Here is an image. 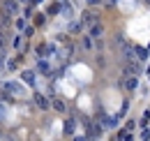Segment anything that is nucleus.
<instances>
[{"label": "nucleus", "instance_id": "1a4fd4ad", "mask_svg": "<svg viewBox=\"0 0 150 141\" xmlns=\"http://www.w3.org/2000/svg\"><path fill=\"white\" fill-rule=\"evenodd\" d=\"M88 2H99V0H88Z\"/></svg>", "mask_w": 150, "mask_h": 141}, {"label": "nucleus", "instance_id": "f257e3e1", "mask_svg": "<svg viewBox=\"0 0 150 141\" xmlns=\"http://www.w3.org/2000/svg\"><path fill=\"white\" fill-rule=\"evenodd\" d=\"M5 9L12 12V14H16V2L14 0H5Z\"/></svg>", "mask_w": 150, "mask_h": 141}, {"label": "nucleus", "instance_id": "39448f33", "mask_svg": "<svg viewBox=\"0 0 150 141\" xmlns=\"http://www.w3.org/2000/svg\"><path fill=\"white\" fill-rule=\"evenodd\" d=\"M37 104L42 106V109H49V102H46V100H44L42 95H37Z\"/></svg>", "mask_w": 150, "mask_h": 141}, {"label": "nucleus", "instance_id": "0eeeda50", "mask_svg": "<svg viewBox=\"0 0 150 141\" xmlns=\"http://www.w3.org/2000/svg\"><path fill=\"white\" fill-rule=\"evenodd\" d=\"M83 21H88V23H93V21H95L93 12H86V16H83Z\"/></svg>", "mask_w": 150, "mask_h": 141}, {"label": "nucleus", "instance_id": "20e7f679", "mask_svg": "<svg viewBox=\"0 0 150 141\" xmlns=\"http://www.w3.org/2000/svg\"><path fill=\"white\" fill-rule=\"evenodd\" d=\"M90 35H93V37H99V35H102V26H97V23H95V26H93V33H90Z\"/></svg>", "mask_w": 150, "mask_h": 141}, {"label": "nucleus", "instance_id": "423d86ee", "mask_svg": "<svg viewBox=\"0 0 150 141\" xmlns=\"http://www.w3.org/2000/svg\"><path fill=\"white\" fill-rule=\"evenodd\" d=\"M53 106H56L58 111H65V104H62V100H56V102H53Z\"/></svg>", "mask_w": 150, "mask_h": 141}, {"label": "nucleus", "instance_id": "7ed1b4c3", "mask_svg": "<svg viewBox=\"0 0 150 141\" xmlns=\"http://www.w3.org/2000/svg\"><path fill=\"white\" fill-rule=\"evenodd\" d=\"M136 58L146 60V58H148V51H146V49H136Z\"/></svg>", "mask_w": 150, "mask_h": 141}, {"label": "nucleus", "instance_id": "f03ea898", "mask_svg": "<svg viewBox=\"0 0 150 141\" xmlns=\"http://www.w3.org/2000/svg\"><path fill=\"white\" fill-rule=\"evenodd\" d=\"M125 86H127V90H134V88H136V79H132V76H129V79L125 81Z\"/></svg>", "mask_w": 150, "mask_h": 141}, {"label": "nucleus", "instance_id": "6e6552de", "mask_svg": "<svg viewBox=\"0 0 150 141\" xmlns=\"http://www.w3.org/2000/svg\"><path fill=\"white\" fill-rule=\"evenodd\" d=\"M0 65H2V53H0Z\"/></svg>", "mask_w": 150, "mask_h": 141}]
</instances>
